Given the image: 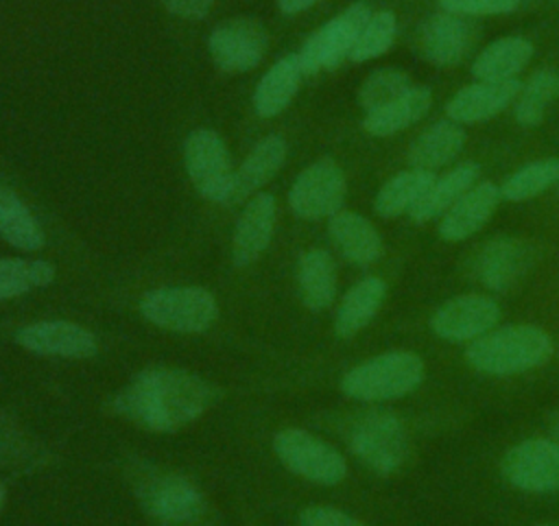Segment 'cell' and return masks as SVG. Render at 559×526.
<instances>
[{"label":"cell","instance_id":"38","mask_svg":"<svg viewBox=\"0 0 559 526\" xmlns=\"http://www.w3.org/2000/svg\"><path fill=\"white\" fill-rule=\"evenodd\" d=\"M162 4L179 17L186 20H199L205 17L214 4V0H162Z\"/></svg>","mask_w":559,"mask_h":526},{"label":"cell","instance_id":"21","mask_svg":"<svg viewBox=\"0 0 559 526\" xmlns=\"http://www.w3.org/2000/svg\"><path fill=\"white\" fill-rule=\"evenodd\" d=\"M432 105V92L426 85H413L395 100L367 111L362 129L373 138H389L419 122Z\"/></svg>","mask_w":559,"mask_h":526},{"label":"cell","instance_id":"5","mask_svg":"<svg viewBox=\"0 0 559 526\" xmlns=\"http://www.w3.org/2000/svg\"><path fill=\"white\" fill-rule=\"evenodd\" d=\"M349 450L369 469L389 476L402 467L408 454L404 423L389 410H369L354 421Z\"/></svg>","mask_w":559,"mask_h":526},{"label":"cell","instance_id":"26","mask_svg":"<svg viewBox=\"0 0 559 526\" xmlns=\"http://www.w3.org/2000/svg\"><path fill=\"white\" fill-rule=\"evenodd\" d=\"M284 159L286 142L282 135H266L264 140H260L253 146V151L245 157L240 168L234 172V190L229 203L240 201L260 190L264 183H269L284 166Z\"/></svg>","mask_w":559,"mask_h":526},{"label":"cell","instance_id":"33","mask_svg":"<svg viewBox=\"0 0 559 526\" xmlns=\"http://www.w3.org/2000/svg\"><path fill=\"white\" fill-rule=\"evenodd\" d=\"M557 181H559V159L557 157L535 159L524 164L502 181L500 196L515 203L526 201L542 194Z\"/></svg>","mask_w":559,"mask_h":526},{"label":"cell","instance_id":"19","mask_svg":"<svg viewBox=\"0 0 559 526\" xmlns=\"http://www.w3.org/2000/svg\"><path fill=\"white\" fill-rule=\"evenodd\" d=\"M472 46L469 24L454 13L432 15L419 33V48L426 61L439 68H450L463 61Z\"/></svg>","mask_w":559,"mask_h":526},{"label":"cell","instance_id":"34","mask_svg":"<svg viewBox=\"0 0 559 526\" xmlns=\"http://www.w3.org/2000/svg\"><path fill=\"white\" fill-rule=\"evenodd\" d=\"M411 76L400 68H376L365 76L358 89V105L367 111H373L397 96H402L406 89H411Z\"/></svg>","mask_w":559,"mask_h":526},{"label":"cell","instance_id":"17","mask_svg":"<svg viewBox=\"0 0 559 526\" xmlns=\"http://www.w3.org/2000/svg\"><path fill=\"white\" fill-rule=\"evenodd\" d=\"M522 81H478L461 87L445 105V113L450 120L459 124L483 122L500 111H504L520 94Z\"/></svg>","mask_w":559,"mask_h":526},{"label":"cell","instance_id":"6","mask_svg":"<svg viewBox=\"0 0 559 526\" xmlns=\"http://www.w3.org/2000/svg\"><path fill=\"white\" fill-rule=\"evenodd\" d=\"M135 495L144 513L162 524H194L207 511L201 491L170 471H142L135 480Z\"/></svg>","mask_w":559,"mask_h":526},{"label":"cell","instance_id":"15","mask_svg":"<svg viewBox=\"0 0 559 526\" xmlns=\"http://www.w3.org/2000/svg\"><path fill=\"white\" fill-rule=\"evenodd\" d=\"M20 347L37 356H57V358H92L98 354V343L94 334L72 321H37L22 327L15 334Z\"/></svg>","mask_w":559,"mask_h":526},{"label":"cell","instance_id":"41","mask_svg":"<svg viewBox=\"0 0 559 526\" xmlns=\"http://www.w3.org/2000/svg\"><path fill=\"white\" fill-rule=\"evenodd\" d=\"M2 504H4V487L0 485V509H2Z\"/></svg>","mask_w":559,"mask_h":526},{"label":"cell","instance_id":"4","mask_svg":"<svg viewBox=\"0 0 559 526\" xmlns=\"http://www.w3.org/2000/svg\"><path fill=\"white\" fill-rule=\"evenodd\" d=\"M140 312L162 330L201 334L218 319V303L210 290L199 286H164L142 297Z\"/></svg>","mask_w":559,"mask_h":526},{"label":"cell","instance_id":"28","mask_svg":"<svg viewBox=\"0 0 559 526\" xmlns=\"http://www.w3.org/2000/svg\"><path fill=\"white\" fill-rule=\"evenodd\" d=\"M297 284L308 310H325L336 297V266L325 249H310L299 258Z\"/></svg>","mask_w":559,"mask_h":526},{"label":"cell","instance_id":"10","mask_svg":"<svg viewBox=\"0 0 559 526\" xmlns=\"http://www.w3.org/2000/svg\"><path fill=\"white\" fill-rule=\"evenodd\" d=\"M347 179L332 157H321L304 168L288 190V205L295 216L306 220L330 218L343 210Z\"/></svg>","mask_w":559,"mask_h":526},{"label":"cell","instance_id":"32","mask_svg":"<svg viewBox=\"0 0 559 526\" xmlns=\"http://www.w3.org/2000/svg\"><path fill=\"white\" fill-rule=\"evenodd\" d=\"M57 268L46 260L0 258V299H13L35 288L50 286Z\"/></svg>","mask_w":559,"mask_h":526},{"label":"cell","instance_id":"39","mask_svg":"<svg viewBox=\"0 0 559 526\" xmlns=\"http://www.w3.org/2000/svg\"><path fill=\"white\" fill-rule=\"evenodd\" d=\"M319 0H277L280 4V11L286 13V15H295V13H301L306 9H310L312 4H317Z\"/></svg>","mask_w":559,"mask_h":526},{"label":"cell","instance_id":"36","mask_svg":"<svg viewBox=\"0 0 559 526\" xmlns=\"http://www.w3.org/2000/svg\"><path fill=\"white\" fill-rule=\"evenodd\" d=\"M520 0H439V7L445 13L454 15H500L515 11Z\"/></svg>","mask_w":559,"mask_h":526},{"label":"cell","instance_id":"7","mask_svg":"<svg viewBox=\"0 0 559 526\" xmlns=\"http://www.w3.org/2000/svg\"><path fill=\"white\" fill-rule=\"evenodd\" d=\"M183 164L194 190L214 203H229L234 166L225 140L214 129H194L183 142Z\"/></svg>","mask_w":559,"mask_h":526},{"label":"cell","instance_id":"3","mask_svg":"<svg viewBox=\"0 0 559 526\" xmlns=\"http://www.w3.org/2000/svg\"><path fill=\"white\" fill-rule=\"evenodd\" d=\"M424 375L426 364L417 354L395 349L352 367L341 380V391L358 402H389L413 393Z\"/></svg>","mask_w":559,"mask_h":526},{"label":"cell","instance_id":"35","mask_svg":"<svg viewBox=\"0 0 559 526\" xmlns=\"http://www.w3.org/2000/svg\"><path fill=\"white\" fill-rule=\"evenodd\" d=\"M395 35H397V20H395L393 11L371 13V17L362 26V31L354 44L349 59L356 63H362V61L384 55L393 46Z\"/></svg>","mask_w":559,"mask_h":526},{"label":"cell","instance_id":"40","mask_svg":"<svg viewBox=\"0 0 559 526\" xmlns=\"http://www.w3.org/2000/svg\"><path fill=\"white\" fill-rule=\"evenodd\" d=\"M550 432H552V437H555V441L559 443V410L552 415V419H550Z\"/></svg>","mask_w":559,"mask_h":526},{"label":"cell","instance_id":"8","mask_svg":"<svg viewBox=\"0 0 559 526\" xmlns=\"http://www.w3.org/2000/svg\"><path fill=\"white\" fill-rule=\"evenodd\" d=\"M371 17L367 2L358 0L343 9L338 15L319 26L299 48L297 57L301 61L304 74H317L321 70H332L341 65L354 50V44Z\"/></svg>","mask_w":559,"mask_h":526},{"label":"cell","instance_id":"31","mask_svg":"<svg viewBox=\"0 0 559 526\" xmlns=\"http://www.w3.org/2000/svg\"><path fill=\"white\" fill-rule=\"evenodd\" d=\"M559 96V70L539 68L520 87L513 100V116L522 127L542 124L548 105Z\"/></svg>","mask_w":559,"mask_h":526},{"label":"cell","instance_id":"20","mask_svg":"<svg viewBox=\"0 0 559 526\" xmlns=\"http://www.w3.org/2000/svg\"><path fill=\"white\" fill-rule=\"evenodd\" d=\"M328 231L345 260L356 266H369L382 255V238L365 216L341 210L330 216Z\"/></svg>","mask_w":559,"mask_h":526},{"label":"cell","instance_id":"18","mask_svg":"<svg viewBox=\"0 0 559 526\" xmlns=\"http://www.w3.org/2000/svg\"><path fill=\"white\" fill-rule=\"evenodd\" d=\"M500 199V186L491 181L474 183L445 214H441L439 236L448 242L469 238L491 218Z\"/></svg>","mask_w":559,"mask_h":526},{"label":"cell","instance_id":"30","mask_svg":"<svg viewBox=\"0 0 559 526\" xmlns=\"http://www.w3.org/2000/svg\"><path fill=\"white\" fill-rule=\"evenodd\" d=\"M0 236L22 251H37L44 247V234L37 218L4 183H0Z\"/></svg>","mask_w":559,"mask_h":526},{"label":"cell","instance_id":"16","mask_svg":"<svg viewBox=\"0 0 559 526\" xmlns=\"http://www.w3.org/2000/svg\"><path fill=\"white\" fill-rule=\"evenodd\" d=\"M275 216V199L266 192H258L245 203L231 238V260L236 266H249L266 251L273 238Z\"/></svg>","mask_w":559,"mask_h":526},{"label":"cell","instance_id":"12","mask_svg":"<svg viewBox=\"0 0 559 526\" xmlns=\"http://www.w3.org/2000/svg\"><path fill=\"white\" fill-rule=\"evenodd\" d=\"M502 476L526 493L559 491V443L555 439H526L502 458Z\"/></svg>","mask_w":559,"mask_h":526},{"label":"cell","instance_id":"29","mask_svg":"<svg viewBox=\"0 0 559 526\" xmlns=\"http://www.w3.org/2000/svg\"><path fill=\"white\" fill-rule=\"evenodd\" d=\"M435 181L432 170L411 168L391 177L376 194L373 210L382 218H395L408 214L413 205L426 194L430 183Z\"/></svg>","mask_w":559,"mask_h":526},{"label":"cell","instance_id":"24","mask_svg":"<svg viewBox=\"0 0 559 526\" xmlns=\"http://www.w3.org/2000/svg\"><path fill=\"white\" fill-rule=\"evenodd\" d=\"M480 175V164L478 162H461L439 179L430 183L426 194L413 205L408 216L417 223L432 220L441 214H445L478 179Z\"/></svg>","mask_w":559,"mask_h":526},{"label":"cell","instance_id":"14","mask_svg":"<svg viewBox=\"0 0 559 526\" xmlns=\"http://www.w3.org/2000/svg\"><path fill=\"white\" fill-rule=\"evenodd\" d=\"M500 321V306L487 295H459L443 301L430 316L435 336L450 343H469Z\"/></svg>","mask_w":559,"mask_h":526},{"label":"cell","instance_id":"27","mask_svg":"<svg viewBox=\"0 0 559 526\" xmlns=\"http://www.w3.org/2000/svg\"><path fill=\"white\" fill-rule=\"evenodd\" d=\"M533 52H535L533 44L520 35H507V37L493 39L474 59L472 74L478 81L515 79V74L528 65Z\"/></svg>","mask_w":559,"mask_h":526},{"label":"cell","instance_id":"11","mask_svg":"<svg viewBox=\"0 0 559 526\" xmlns=\"http://www.w3.org/2000/svg\"><path fill=\"white\" fill-rule=\"evenodd\" d=\"M207 48L218 70L242 74L262 61L269 48V33L255 17H229L212 28Z\"/></svg>","mask_w":559,"mask_h":526},{"label":"cell","instance_id":"23","mask_svg":"<svg viewBox=\"0 0 559 526\" xmlns=\"http://www.w3.org/2000/svg\"><path fill=\"white\" fill-rule=\"evenodd\" d=\"M386 297L384 279L369 275L356 282L341 299V306L334 316V332L338 338H352L365 330Z\"/></svg>","mask_w":559,"mask_h":526},{"label":"cell","instance_id":"2","mask_svg":"<svg viewBox=\"0 0 559 526\" xmlns=\"http://www.w3.org/2000/svg\"><path fill=\"white\" fill-rule=\"evenodd\" d=\"M552 338L537 325H504L469 340L465 360L487 375H513L537 369L550 360Z\"/></svg>","mask_w":559,"mask_h":526},{"label":"cell","instance_id":"37","mask_svg":"<svg viewBox=\"0 0 559 526\" xmlns=\"http://www.w3.org/2000/svg\"><path fill=\"white\" fill-rule=\"evenodd\" d=\"M297 522L304 526H356L360 524L354 515L334 506H306Z\"/></svg>","mask_w":559,"mask_h":526},{"label":"cell","instance_id":"9","mask_svg":"<svg viewBox=\"0 0 559 526\" xmlns=\"http://www.w3.org/2000/svg\"><path fill=\"white\" fill-rule=\"evenodd\" d=\"M273 452L288 471L317 485L332 487L347 476V463L343 454L330 443L299 428L277 432L273 439Z\"/></svg>","mask_w":559,"mask_h":526},{"label":"cell","instance_id":"13","mask_svg":"<svg viewBox=\"0 0 559 526\" xmlns=\"http://www.w3.org/2000/svg\"><path fill=\"white\" fill-rule=\"evenodd\" d=\"M535 264V249L513 236H498L485 242L474 258L476 279L493 290L507 292L518 286Z\"/></svg>","mask_w":559,"mask_h":526},{"label":"cell","instance_id":"25","mask_svg":"<svg viewBox=\"0 0 559 526\" xmlns=\"http://www.w3.org/2000/svg\"><path fill=\"white\" fill-rule=\"evenodd\" d=\"M465 146V131L454 120H437L424 129L408 148L411 168L437 170L450 164Z\"/></svg>","mask_w":559,"mask_h":526},{"label":"cell","instance_id":"1","mask_svg":"<svg viewBox=\"0 0 559 526\" xmlns=\"http://www.w3.org/2000/svg\"><path fill=\"white\" fill-rule=\"evenodd\" d=\"M218 397L212 382L179 367L140 371L114 395V410L151 432H175L199 419Z\"/></svg>","mask_w":559,"mask_h":526},{"label":"cell","instance_id":"22","mask_svg":"<svg viewBox=\"0 0 559 526\" xmlns=\"http://www.w3.org/2000/svg\"><path fill=\"white\" fill-rule=\"evenodd\" d=\"M304 79V68L297 52L277 59L271 70L258 81L253 92V109L262 118H273L282 113L295 98Z\"/></svg>","mask_w":559,"mask_h":526}]
</instances>
